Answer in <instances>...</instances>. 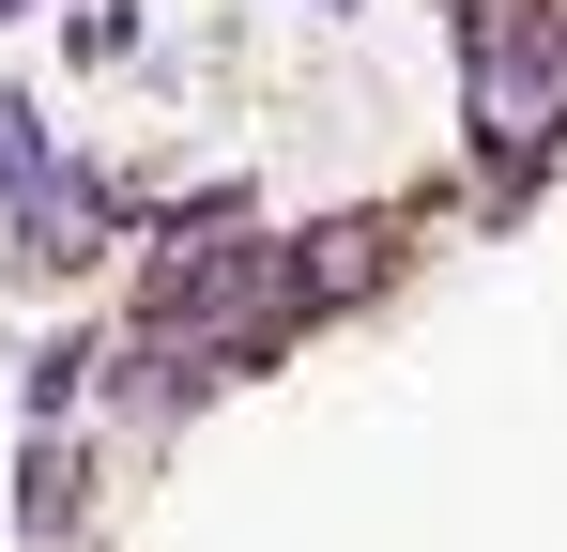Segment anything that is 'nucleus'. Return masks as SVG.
I'll return each instance as SVG.
<instances>
[{
    "mask_svg": "<svg viewBox=\"0 0 567 552\" xmlns=\"http://www.w3.org/2000/svg\"><path fill=\"white\" fill-rule=\"evenodd\" d=\"M78 368H107L93 338H62V354H31V430H62V415H78Z\"/></svg>",
    "mask_w": 567,
    "mask_h": 552,
    "instance_id": "20e7f679",
    "label": "nucleus"
},
{
    "mask_svg": "<svg viewBox=\"0 0 567 552\" xmlns=\"http://www.w3.org/2000/svg\"><path fill=\"white\" fill-rule=\"evenodd\" d=\"M78 491H93V460L62 446V430H31V476H16V538H62V522H78Z\"/></svg>",
    "mask_w": 567,
    "mask_h": 552,
    "instance_id": "f03ea898",
    "label": "nucleus"
},
{
    "mask_svg": "<svg viewBox=\"0 0 567 552\" xmlns=\"http://www.w3.org/2000/svg\"><path fill=\"white\" fill-rule=\"evenodd\" d=\"M47 170H62V154H47V108H31V92H0V215H16Z\"/></svg>",
    "mask_w": 567,
    "mask_h": 552,
    "instance_id": "7ed1b4c3",
    "label": "nucleus"
},
{
    "mask_svg": "<svg viewBox=\"0 0 567 552\" xmlns=\"http://www.w3.org/2000/svg\"><path fill=\"white\" fill-rule=\"evenodd\" d=\"M322 16H353V0H322Z\"/></svg>",
    "mask_w": 567,
    "mask_h": 552,
    "instance_id": "39448f33",
    "label": "nucleus"
},
{
    "mask_svg": "<svg viewBox=\"0 0 567 552\" xmlns=\"http://www.w3.org/2000/svg\"><path fill=\"white\" fill-rule=\"evenodd\" d=\"M461 108L491 200H522L567 154V0H461Z\"/></svg>",
    "mask_w": 567,
    "mask_h": 552,
    "instance_id": "f257e3e1",
    "label": "nucleus"
}]
</instances>
